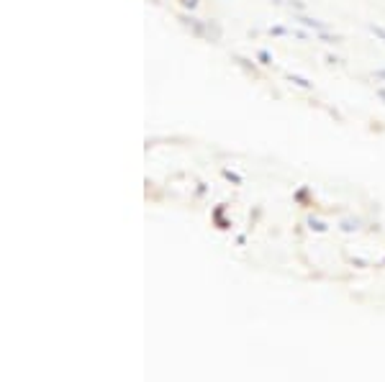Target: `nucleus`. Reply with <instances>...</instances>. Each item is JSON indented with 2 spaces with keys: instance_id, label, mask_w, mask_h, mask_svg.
<instances>
[{
  "instance_id": "nucleus-1",
  "label": "nucleus",
  "mask_w": 385,
  "mask_h": 382,
  "mask_svg": "<svg viewBox=\"0 0 385 382\" xmlns=\"http://www.w3.org/2000/svg\"><path fill=\"white\" fill-rule=\"evenodd\" d=\"M183 3H185V5H190V8H192V5H198V0H183Z\"/></svg>"
}]
</instances>
